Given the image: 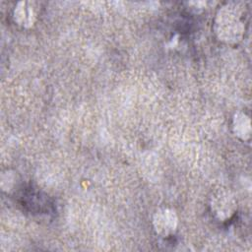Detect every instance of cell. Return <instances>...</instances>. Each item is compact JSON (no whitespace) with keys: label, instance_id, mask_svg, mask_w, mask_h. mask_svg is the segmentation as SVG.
<instances>
[{"label":"cell","instance_id":"cell-6","mask_svg":"<svg viewBox=\"0 0 252 252\" xmlns=\"http://www.w3.org/2000/svg\"><path fill=\"white\" fill-rule=\"evenodd\" d=\"M18 174L16 171L11 170V169H6L1 173V178H0V184H1V189L3 192L6 193H11L14 188L17 186L18 183Z\"/></svg>","mask_w":252,"mask_h":252},{"label":"cell","instance_id":"cell-5","mask_svg":"<svg viewBox=\"0 0 252 252\" xmlns=\"http://www.w3.org/2000/svg\"><path fill=\"white\" fill-rule=\"evenodd\" d=\"M231 131L238 140L249 142L252 134L250 116L242 110L236 111L231 118Z\"/></svg>","mask_w":252,"mask_h":252},{"label":"cell","instance_id":"cell-1","mask_svg":"<svg viewBox=\"0 0 252 252\" xmlns=\"http://www.w3.org/2000/svg\"><path fill=\"white\" fill-rule=\"evenodd\" d=\"M213 31L220 42L228 45L238 44L246 31L244 10L236 3H225L216 13Z\"/></svg>","mask_w":252,"mask_h":252},{"label":"cell","instance_id":"cell-2","mask_svg":"<svg viewBox=\"0 0 252 252\" xmlns=\"http://www.w3.org/2000/svg\"><path fill=\"white\" fill-rule=\"evenodd\" d=\"M152 226L155 233L162 238L174 235L179 226L177 212L170 207L158 208L153 214Z\"/></svg>","mask_w":252,"mask_h":252},{"label":"cell","instance_id":"cell-4","mask_svg":"<svg viewBox=\"0 0 252 252\" xmlns=\"http://www.w3.org/2000/svg\"><path fill=\"white\" fill-rule=\"evenodd\" d=\"M38 8L35 2L19 1L15 5L12 13L13 21L23 29H31L37 21Z\"/></svg>","mask_w":252,"mask_h":252},{"label":"cell","instance_id":"cell-3","mask_svg":"<svg viewBox=\"0 0 252 252\" xmlns=\"http://www.w3.org/2000/svg\"><path fill=\"white\" fill-rule=\"evenodd\" d=\"M210 207L218 220L225 221L234 216L237 211V202L231 193L220 190L212 196Z\"/></svg>","mask_w":252,"mask_h":252}]
</instances>
